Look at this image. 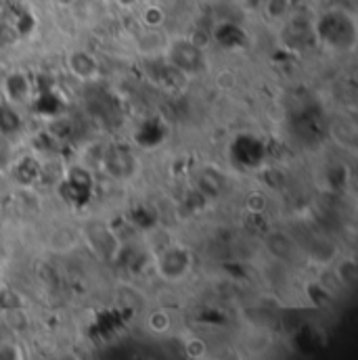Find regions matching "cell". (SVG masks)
<instances>
[{"label":"cell","instance_id":"obj_7","mask_svg":"<svg viewBox=\"0 0 358 360\" xmlns=\"http://www.w3.org/2000/svg\"><path fill=\"white\" fill-rule=\"evenodd\" d=\"M186 354H188L191 359H201V356L205 354V344H203L201 340H191V342L186 344Z\"/></svg>","mask_w":358,"mask_h":360},{"label":"cell","instance_id":"obj_9","mask_svg":"<svg viewBox=\"0 0 358 360\" xmlns=\"http://www.w3.org/2000/svg\"><path fill=\"white\" fill-rule=\"evenodd\" d=\"M76 0H59V4H63V6H70V4H74Z\"/></svg>","mask_w":358,"mask_h":360},{"label":"cell","instance_id":"obj_8","mask_svg":"<svg viewBox=\"0 0 358 360\" xmlns=\"http://www.w3.org/2000/svg\"><path fill=\"white\" fill-rule=\"evenodd\" d=\"M117 4H120L122 8H132V6L139 4V0H117Z\"/></svg>","mask_w":358,"mask_h":360},{"label":"cell","instance_id":"obj_5","mask_svg":"<svg viewBox=\"0 0 358 360\" xmlns=\"http://www.w3.org/2000/svg\"><path fill=\"white\" fill-rule=\"evenodd\" d=\"M143 21H145L147 27H160V25H164V21H166V13H164L162 6L149 4V6H145V11H143Z\"/></svg>","mask_w":358,"mask_h":360},{"label":"cell","instance_id":"obj_2","mask_svg":"<svg viewBox=\"0 0 358 360\" xmlns=\"http://www.w3.org/2000/svg\"><path fill=\"white\" fill-rule=\"evenodd\" d=\"M170 59L174 68L184 70V72H197L203 63L201 51L191 42V40H180L177 44L170 46Z\"/></svg>","mask_w":358,"mask_h":360},{"label":"cell","instance_id":"obj_4","mask_svg":"<svg viewBox=\"0 0 358 360\" xmlns=\"http://www.w3.org/2000/svg\"><path fill=\"white\" fill-rule=\"evenodd\" d=\"M262 8L267 11L269 19L281 21V19H287L291 15V0H264Z\"/></svg>","mask_w":358,"mask_h":360},{"label":"cell","instance_id":"obj_3","mask_svg":"<svg viewBox=\"0 0 358 360\" xmlns=\"http://www.w3.org/2000/svg\"><path fill=\"white\" fill-rule=\"evenodd\" d=\"M68 65H70L72 74H74V76H78V78H82V80H89V78H92V76L96 74V70H98L96 59H94L90 53H84V51H76V53H72V55L68 57Z\"/></svg>","mask_w":358,"mask_h":360},{"label":"cell","instance_id":"obj_6","mask_svg":"<svg viewBox=\"0 0 358 360\" xmlns=\"http://www.w3.org/2000/svg\"><path fill=\"white\" fill-rule=\"evenodd\" d=\"M149 329L155 333H164L170 329V316L164 310H158L149 316Z\"/></svg>","mask_w":358,"mask_h":360},{"label":"cell","instance_id":"obj_1","mask_svg":"<svg viewBox=\"0 0 358 360\" xmlns=\"http://www.w3.org/2000/svg\"><path fill=\"white\" fill-rule=\"evenodd\" d=\"M314 36L323 42L329 44L338 51H350L357 42V23L354 17L344 13V11H329L325 13L317 25H314Z\"/></svg>","mask_w":358,"mask_h":360}]
</instances>
